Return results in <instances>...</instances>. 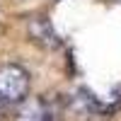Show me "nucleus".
Masks as SVG:
<instances>
[{
	"label": "nucleus",
	"mask_w": 121,
	"mask_h": 121,
	"mask_svg": "<svg viewBox=\"0 0 121 121\" xmlns=\"http://www.w3.org/2000/svg\"><path fill=\"white\" fill-rule=\"evenodd\" d=\"M29 92V73L22 65L7 63L0 68V102H22Z\"/></svg>",
	"instance_id": "obj_1"
},
{
	"label": "nucleus",
	"mask_w": 121,
	"mask_h": 121,
	"mask_svg": "<svg viewBox=\"0 0 121 121\" xmlns=\"http://www.w3.org/2000/svg\"><path fill=\"white\" fill-rule=\"evenodd\" d=\"M27 32H29V39L34 44H39L41 48H58L60 46V36L56 34L51 19H46V17H32L27 24Z\"/></svg>",
	"instance_id": "obj_2"
},
{
	"label": "nucleus",
	"mask_w": 121,
	"mask_h": 121,
	"mask_svg": "<svg viewBox=\"0 0 121 121\" xmlns=\"http://www.w3.org/2000/svg\"><path fill=\"white\" fill-rule=\"evenodd\" d=\"M48 119H51V114L41 99H22L17 121H48Z\"/></svg>",
	"instance_id": "obj_3"
},
{
	"label": "nucleus",
	"mask_w": 121,
	"mask_h": 121,
	"mask_svg": "<svg viewBox=\"0 0 121 121\" xmlns=\"http://www.w3.org/2000/svg\"><path fill=\"white\" fill-rule=\"evenodd\" d=\"M0 119H3V102H0Z\"/></svg>",
	"instance_id": "obj_4"
},
{
	"label": "nucleus",
	"mask_w": 121,
	"mask_h": 121,
	"mask_svg": "<svg viewBox=\"0 0 121 121\" xmlns=\"http://www.w3.org/2000/svg\"><path fill=\"white\" fill-rule=\"evenodd\" d=\"M119 3H121V0H119Z\"/></svg>",
	"instance_id": "obj_5"
}]
</instances>
